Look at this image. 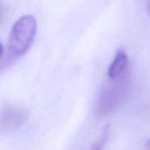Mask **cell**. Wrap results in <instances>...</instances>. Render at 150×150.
Masks as SVG:
<instances>
[{"mask_svg": "<svg viewBox=\"0 0 150 150\" xmlns=\"http://www.w3.org/2000/svg\"><path fill=\"white\" fill-rule=\"evenodd\" d=\"M37 32V21L33 15L20 17L12 25L8 40L11 56L23 55L33 44Z\"/></svg>", "mask_w": 150, "mask_h": 150, "instance_id": "1", "label": "cell"}, {"mask_svg": "<svg viewBox=\"0 0 150 150\" xmlns=\"http://www.w3.org/2000/svg\"><path fill=\"white\" fill-rule=\"evenodd\" d=\"M127 86L123 76L117 79H110L106 83L98 98L96 111L99 116H106L114 112L124 101Z\"/></svg>", "mask_w": 150, "mask_h": 150, "instance_id": "2", "label": "cell"}, {"mask_svg": "<svg viewBox=\"0 0 150 150\" xmlns=\"http://www.w3.org/2000/svg\"><path fill=\"white\" fill-rule=\"evenodd\" d=\"M29 113L25 109L4 105L0 109V131L9 133L20 127L28 119Z\"/></svg>", "mask_w": 150, "mask_h": 150, "instance_id": "3", "label": "cell"}, {"mask_svg": "<svg viewBox=\"0 0 150 150\" xmlns=\"http://www.w3.org/2000/svg\"><path fill=\"white\" fill-rule=\"evenodd\" d=\"M129 64L128 56L124 49H119L109 66L107 76L109 79H117L124 76Z\"/></svg>", "mask_w": 150, "mask_h": 150, "instance_id": "4", "label": "cell"}, {"mask_svg": "<svg viewBox=\"0 0 150 150\" xmlns=\"http://www.w3.org/2000/svg\"><path fill=\"white\" fill-rule=\"evenodd\" d=\"M109 135H110V126L108 125L104 128V130L102 131L100 136L93 143L91 150H103L107 140H108Z\"/></svg>", "mask_w": 150, "mask_h": 150, "instance_id": "5", "label": "cell"}, {"mask_svg": "<svg viewBox=\"0 0 150 150\" xmlns=\"http://www.w3.org/2000/svg\"><path fill=\"white\" fill-rule=\"evenodd\" d=\"M146 150H150V139L146 143Z\"/></svg>", "mask_w": 150, "mask_h": 150, "instance_id": "6", "label": "cell"}, {"mask_svg": "<svg viewBox=\"0 0 150 150\" xmlns=\"http://www.w3.org/2000/svg\"><path fill=\"white\" fill-rule=\"evenodd\" d=\"M2 53H3V47H2V45H1V43H0V57H1V55H2Z\"/></svg>", "mask_w": 150, "mask_h": 150, "instance_id": "7", "label": "cell"}, {"mask_svg": "<svg viewBox=\"0 0 150 150\" xmlns=\"http://www.w3.org/2000/svg\"><path fill=\"white\" fill-rule=\"evenodd\" d=\"M2 15H3V12H2V10H1V8H0V19H1V18H2Z\"/></svg>", "mask_w": 150, "mask_h": 150, "instance_id": "8", "label": "cell"}, {"mask_svg": "<svg viewBox=\"0 0 150 150\" xmlns=\"http://www.w3.org/2000/svg\"><path fill=\"white\" fill-rule=\"evenodd\" d=\"M149 14H150V5H149Z\"/></svg>", "mask_w": 150, "mask_h": 150, "instance_id": "9", "label": "cell"}]
</instances>
